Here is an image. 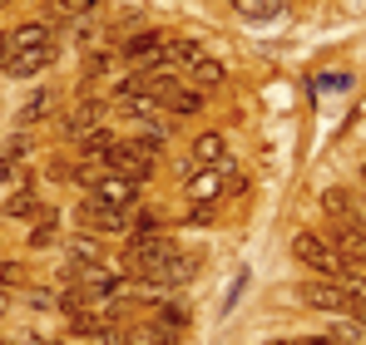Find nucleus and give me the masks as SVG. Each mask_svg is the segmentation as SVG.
I'll return each mask as SVG.
<instances>
[{
  "label": "nucleus",
  "instance_id": "obj_21",
  "mask_svg": "<svg viewBox=\"0 0 366 345\" xmlns=\"http://www.w3.org/2000/svg\"><path fill=\"white\" fill-rule=\"evenodd\" d=\"M322 207H327V212H337V217H347L352 192H347V187H327V192H322Z\"/></svg>",
  "mask_w": 366,
  "mask_h": 345
},
{
  "label": "nucleus",
  "instance_id": "obj_28",
  "mask_svg": "<svg viewBox=\"0 0 366 345\" xmlns=\"http://www.w3.org/2000/svg\"><path fill=\"white\" fill-rule=\"evenodd\" d=\"M347 222H352L357 232H366V202H357V197H352V207H347Z\"/></svg>",
  "mask_w": 366,
  "mask_h": 345
},
{
  "label": "nucleus",
  "instance_id": "obj_4",
  "mask_svg": "<svg viewBox=\"0 0 366 345\" xmlns=\"http://www.w3.org/2000/svg\"><path fill=\"white\" fill-rule=\"evenodd\" d=\"M79 227L84 232H129L134 217H129V207H104L99 197H84L79 202Z\"/></svg>",
  "mask_w": 366,
  "mask_h": 345
},
{
  "label": "nucleus",
  "instance_id": "obj_2",
  "mask_svg": "<svg viewBox=\"0 0 366 345\" xmlns=\"http://www.w3.org/2000/svg\"><path fill=\"white\" fill-rule=\"evenodd\" d=\"M174 257H179V247H174L164 232H154V237H129V247H124V272H134V282H154Z\"/></svg>",
  "mask_w": 366,
  "mask_h": 345
},
{
  "label": "nucleus",
  "instance_id": "obj_32",
  "mask_svg": "<svg viewBox=\"0 0 366 345\" xmlns=\"http://www.w3.org/2000/svg\"><path fill=\"white\" fill-rule=\"evenodd\" d=\"M64 10H69V15H84V10H94V5H99V0H60Z\"/></svg>",
  "mask_w": 366,
  "mask_h": 345
},
{
  "label": "nucleus",
  "instance_id": "obj_29",
  "mask_svg": "<svg viewBox=\"0 0 366 345\" xmlns=\"http://www.w3.org/2000/svg\"><path fill=\"white\" fill-rule=\"evenodd\" d=\"M104 69H109V59H104V55H89V59H84V79H99Z\"/></svg>",
  "mask_w": 366,
  "mask_h": 345
},
{
  "label": "nucleus",
  "instance_id": "obj_33",
  "mask_svg": "<svg viewBox=\"0 0 366 345\" xmlns=\"http://www.w3.org/2000/svg\"><path fill=\"white\" fill-rule=\"evenodd\" d=\"M10 345H50V341H40L35 331H15V341H10Z\"/></svg>",
  "mask_w": 366,
  "mask_h": 345
},
{
  "label": "nucleus",
  "instance_id": "obj_9",
  "mask_svg": "<svg viewBox=\"0 0 366 345\" xmlns=\"http://www.w3.org/2000/svg\"><path fill=\"white\" fill-rule=\"evenodd\" d=\"M159 104H164V114L169 118H188L203 109V94L193 89V84H169L164 94H159Z\"/></svg>",
  "mask_w": 366,
  "mask_h": 345
},
{
  "label": "nucleus",
  "instance_id": "obj_25",
  "mask_svg": "<svg viewBox=\"0 0 366 345\" xmlns=\"http://www.w3.org/2000/svg\"><path fill=\"white\" fill-rule=\"evenodd\" d=\"M25 282V267L20 262H0V287H20Z\"/></svg>",
  "mask_w": 366,
  "mask_h": 345
},
{
  "label": "nucleus",
  "instance_id": "obj_39",
  "mask_svg": "<svg viewBox=\"0 0 366 345\" xmlns=\"http://www.w3.org/2000/svg\"><path fill=\"white\" fill-rule=\"evenodd\" d=\"M0 345H10V341H5V336H0Z\"/></svg>",
  "mask_w": 366,
  "mask_h": 345
},
{
  "label": "nucleus",
  "instance_id": "obj_20",
  "mask_svg": "<svg viewBox=\"0 0 366 345\" xmlns=\"http://www.w3.org/2000/svg\"><path fill=\"white\" fill-rule=\"evenodd\" d=\"M332 341L337 345H366V326L362 321H342V326L332 331Z\"/></svg>",
  "mask_w": 366,
  "mask_h": 345
},
{
  "label": "nucleus",
  "instance_id": "obj_3",
  "mask_svg": "<svg viewBox=\"0 0 366 345\" xmlns=\"http://www.w3.org/2000/svg\"><path fill=\"white\" fill-rule=\"evenodd\" d=\"M292 257L312 267V272H322V277H342V257L332 252V242L327 237H317V232H292Z\"/></svg>",
  "mask_w": 366,
  "mask_h": 345
},
{
  "label": "nucleus",
  "instance_id": "obj_1",
  "mask_svg": "<svg viewBox=\"0 0 366 345\" xmlns=\"http://www.w3.org/2000/svg\"><path fill=\"white\" fill-rule=\"evenodd\" d=\"M159 148H164V143H154V138H144V133H134V138H114L109 153H104V168L124 172V177H134V182H144V177H154Z\"/></svg>",
  "mask_w": 366,
  "mask_h": 345
},
{
  "label": "nucleus",
  "instance_id": "obj_27",
  "mask_svg": "<svg viewBox=\"0 0 366 345\" xmlns=\"http://www.w3.org/2000/svg\"><path fill=\"white\" fill-rule=\"evenodd\" d=\"M30 301H35L40 311H55V306H60V296H55L50 287H30Z\"/></svg>",
  "mask_w": 366,
  "mask_h": 345
},
{
  "label": "nucleus",
  "instance_id": "obj_18",
  "mask_svg": "<svg viewBox=\"0 0 366 345\" xmlns=\"http://www.w3.org/2000/svg\"><path fill=\"white\" fill-rule=\"evenodd\" d=\"M5 212H10V217H55V212H50V207H40L30 192H15V197L5 202Z\"/></svg>",
  "mask_w": 366,
  "mask_h": 345
},
{
  "label": "nucleus",
  "instance_id": "obj_17",
  "mask_svg": "<svg viewBox=\"0 0 366 345\" xmlns=\"http://www.w3.org/2000/svg\"><path fill=\"white\" fill-rule=\"evenodd\" d=\"M109 143H114V138H109V128H99V123H94L89 133H79V153H84V158H104Z\"/></svg>",
  "mask_w": 366,
  "mask_h": 345
},
{
  "label": "nucleus",
  "instance_id": "obj_23",
  "mask_svg": "<svg viewBox=\"0 0 366 345\" xmlns=\"http://www.w3.org/2000/svg\"><path fill=\"white\" fill-rule=\"evenodd\" d=\"M233 5H238V15H277L282 10L277 0H233Z\"/></svg>",
  "mask_w": 366,
  "mask_h": 345
},
{
  "label": "nucleus",
  "instance_id": "obj_16",
  "mask_svg": "<svg viewBox=\"0 0 366 345\" xmlns=\"http://www.w3.org/2000/svg\"><path fill=\"white\" fill-rule=\"evenodd\" d=\"M223 153H228V148H223V133H198V138H193V158H198V163L218 168Z\"/></svg>",
  "mask_w": 366,
  "mask_h": 345
},
{
  "label": "nucleus",
  "instance_id": "obj_10",
  "mask_svg": "<svg viewBox=\"0 0 366 345\" xmlns=\"http://www.w3.org/2000/svg\"><path fill=\"white\" fill-rule=\"evenodd\" d=\"M332 247H337V257H342V262L366 267V232H357L352 222H337V227H332Z\"/></svg>",
  "mask_w": 366,
  "mask_h": 345
},
{
  "label": "nucleus",
  "instance_id": "obj_24",
  "mask_svg": "<svg viewBox=\"0 0 366 345\" xmlns=\"http://www.w3.org/2000/svg\"><path fill=\"white\" fill-rule=\"evenodd\" d=\"M0 182H15V187L25 182V177H20V158H10V153H0Z\"/></svg>",
  "mask_w": 366,
  "mask_h": 345
},
{
  "label": "nucleus",
  "instance_id": "obj_35",
  "mask_svg": "<svg viewBox=\"0 0 366 345\" xmlns=\"http://www.w3.org/2000/svg\"><path fill=\"white\" fill-rule=\"evenodd\" d=\"M45 172H50V177H55V182H64V177H69V168H64L60 158H50V168H45Z\"/></svg>",
  "mask_w": 366,
  "mask_h": 345
},
{
  "label": "nucleus",
  "instance_id": "obj_14",
  "mask_svg": "<svg viewBox=\"0 0 366 345\" xmlns=\"http://www.w3.org/2000/svg\"><path fill=\"white\" fill-rule=\"evenodd\" d=\"M50 59H55V50H15L5 69H10L15 79H30V74H40V69H45Z\"/></svg>",
  "mask_w": 366,
  "mask_h": 345
},
{
  "label": "nucleus",
  "instance_id": "obj_6",
  "mask_svg": "<svg viewBox=\"0 0 366 345\" xmlns=\"http://www.w3.org/2000/svg\"><path fill=\"white\" fill-rule=\"evenodd\" d=\"M89 197H99L104 207H134L139 182H134V177H124V172H104V177L94 182V192H89Z\"/></svg>",
  "mask_w": 366,
  "mask_h": 345
},
{
  "label": "nucleus",
  "instance_id": "obj_22",
  "mask_svg": "<svg viewBox=\"0 0 366 345\" xmlns=\"http://www.w3.org/2000/svg\"><path fill=\"white\" fill-rule=\"evenodd\" d=\"M69 252H74V267L99 262V242H89V237H74V242H69Z\"/></svg>",
  "mask_w": 366,
  "mask_h": 345
},
{
  "label": "nucleus",
  "instance_id": "obj_36",
  "mask_svg": "<svg viewBox=\"0 0 366 345\" xmlns=\"http://www.w3.org/2000/svg\"><path fill=\"white\" fill-rule=\"evenodd\" d=\"M10 306H15V301H10V296H5V291H0V316H5V311H10Z\"/></svg>",
  "mask_w": 366,
  "mask_h": 345
},
{
  "label": "nucleus",
  "instance_id": "obj_37",
  "mask_svg": "<svg viewBox=\"0 0 366 345\" xmlns=\"http://www.w3.org/2000/svg\"><path fill=\"white\" fill-rule=\"evenodd\" d=\"M267 345H292V341H267Z\"/></svg>",
  "mask_w": 366,
  "mask_h": 345
},
{
  "label": "nucleus",
  "instance_id": "obj_8",
  "mask_svg": "<svg viewBox=\"0 0 366 345\" xmlns=\"http://www.w3.org/2000/svg\"><path fill=\"white\" fill-rule=\"evenodd\" d=\"M99 118H104V99L84 94V99H79V104H74V109L64 114V123H60V128L69 133V138H79V133H89V128H94Z\"/></svg>",
  "mask_w": 366,
  "mask_h": 345
},
{
  "label": "nucleus",
  "instance_id": "obj_15",
  "mask_svg": "<svg viewBox=\"0 0 366 345\" xmlns=\"http://www.w3.org/2000/svg\"><path fill=\"white\" fill-rule=\"evenodd\" d=\"M188 74H193V89H213V84H223V59L198 55L188 64Z\"/></svg>",
  "mask_w": 366,
  "mask_h": 345
},
{
  "label": "nucleus",
  "instance_id": "obj_31",
  "mask_svg": "<svg viewBox=\"0 0 366 345\" xmlns=\"http://www.w3.org/2000/svg\"><path fill=\"white\" fill-rule=\"evenodd\" d=\"M25 148H30V133H15V138H10V143H5V153H10V158H20V153H25Z\"/></svg>",
  "mask_w": 366,
  "mask_h": 345
},
{
  "label": "nucleus",
  "instance_id": "obj_13",
  "mask_svg": "<svg viewBox=\"0 0 366 345\" xmlns=\"http://www.w3.org/2000/svg\"><path fill=\"white\" fill-rule=\"evenodd\" d=\"M55 104H60V94H55V89H35V94L25 99V109H20V128H30V123L50 118V114H55Z\"/></svg>",
  "mask_w": 366,
  "mask_h": 345
},
{
  "label": "nucleus",
  "instance_id": "obj_30",
  "mask_svg": "<svg viewBox=\"0 0 366 345\" xmlns=\"http://www.w3.org/2000/svg\"><path fill=\"white\" fill-rule=\"evenodd\" d=\"M74 177H79V182H84V187H89V192H94V182H99V177H104V172L94 168V163H84V168L74 172Z\"/></svg>",
  "mask_w": 366,
  "mask_h": 345
},
{
  "label": "nucleus",
  "instance_id": "obj_7",
  "mask_svg": "<svg viewBox=\"0 0 366 345\" xmlns=\"http://www.w3.org/2000/svg\"><path fill=\"white\" fill-rule=\"evenodd\" d=\"M302 301L307 306H317V311H347V287H337V277H327V282H307Z\"/></svg>",
  "mask_w": 366,
  "mask_h": 345
},
{
  "label": "nucleus",
  "instance_id": "obj_5",
  "mask_svg": "<svg viewBox=\"0 0 366 345\" xmlns=\"http://www.w3.org/2000/svg\"><path fill=\"white\" fill-rule=\"evenodd\" d=\"M169 30H139V35H129L124 40V59L134 64V69H144V64H154V59H164V50H169Z\"/></svg>",
  "mask_w": 366,
  "mask_h": 345
},
{
  "label": "nucleus",
  "instance_id": "obj_38",
  "mask_svg": "<svg viewBox=\"0 0 366 345\" xmlns=\"http://www.w3.org/2000/svg\"><path fill=\"white\" fill-rule=\"evenodd\" d=\"M5 5H10V0H0V10H5Z\"/></svg>",
  "mask_w": 366,
  "mask_h": 345
},
{
  "label": "nucleus",
  "instance_id": "obj_19",
  "mask_svg": "<svg viewBox=\"0 0 366 345\" xmlns=\"http://www.w3.org/2000/svg\"><path fill=\"white\" fill-rule=\"evenodd\" d=\"M159 227H164V207H139V217H134V237H154Z\"/></svg>",
  "mask_w": 366,
  "mask_h": 345
},
{
  "label": "nucleus",
  "instance_id": "obj_11",
  "mask_svg": "<svg viewBox=\"0 0 366 345\" xmlns=\"http://www.w3.org/2000/svg\"><path fill=\"white\" fill-rule=\"evenodd\" d=\"M223 182H228V168H223V163H218V168H203V172L188 177V197H193V202H218Z\"/></svg>",
  "mask_w": 366,
  "mask_h": 345
},
{
  "label": "nucleus",
  "instance_id": "obj_12",
  "mask_svg": "<svg viewBox=\"0 0 366 345\" xmlns=\"http://www.w3.org/2000/svg\"><path fill=\"white\" fill-rule=\"evenodd\" d=\"M10 45H15V50H55V35H50V25L30 20V25H15Z\"/></svg>",
  "mask_w": 366,
  "mask_h": 345
},
{
  "label": "nucleus",
  "instance_id": "obj_34",
  "mask_svg": "<svg viewBox=\"0 0 366 345\" xmlns=\"http://www.w3.org/2000/svg\"><path fill=\"white\" fill-rule=\"evenodd\" d=\"M10 55H15V45H10V35H5V30H0V69H5V64H10Z\"/></svg>",
  "mask_w": 366,
  "mask_h": 345
},
{
  "label": "nucleus",
  "instance_id": "obj_26",
  "mask_svg": "<svg viewBox=\"0 0 366 345\" xmlns=\"http://www.w3.org/2000/svg\"><path fill=\"white\" fill-rule=\"evenodd\" d=\"M50 242H55V217H45L40 227L30 232V247H50Z\"/></svg>",
  "mask_w": 366,
  "mask_h": 345
}]
</instances>
